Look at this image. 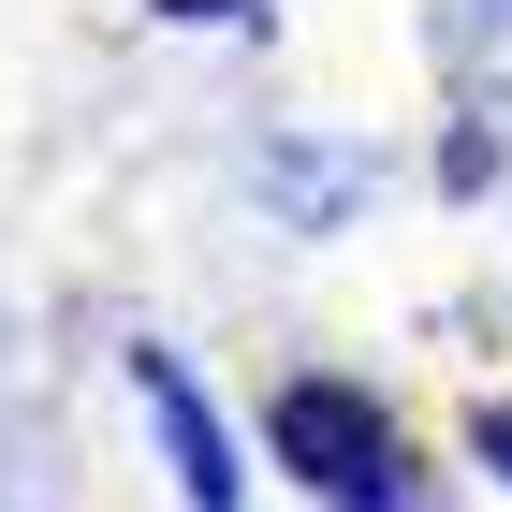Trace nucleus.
<instances>
[{
  "mask_svg": "<svg viewBox=\"0 0 512 512\" xmlns=\"http://www.w3.org/2000/svg\"><path fill=\"white\" fill-rule=\"evenodd\" d=\"M278 439H293V469H308L322 498H381V410H352L337 381L278 395Z\"/></svg>",
  "mask_w": 512,
  "mask_h": 512,
  "instance_id": "f257e3e1",
  "label": "nucleus"
},
{
  "mask_svg": "<svg viewBox=\"0 0 512 512\" xmlns=\"http://www.w3.org/2000/svg\"><path fill=\"white\" fill-rule=\"evenodd\" d=\"M483 454H498V469H512V410H498V425H483Z\"/></svg>",
  "mask_w": 512,
  "mask_h": 512,
  "instance_id": "f03ea898",
  "label": "nucleus"
}]
</instances>
